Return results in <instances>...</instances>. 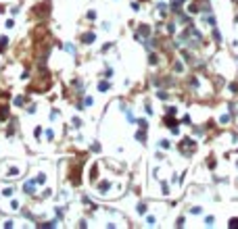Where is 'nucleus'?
Returning a JSON list of instances; mask_svg holds the SVG:
<instances>
[{
	"label": "nucleus",
	"instance_id": "nucleus-1",
	"mask_svg": "<svg viewBox=\"0 0 238 229\" xmlns=\"http://www.w3.org/2000/svg\"><path fill=\"white\" fill-rule=\"evenodd\" d=\"M230 223H232V225H230V227H238V219H232V221H230Z\"/></svg>",
	"mask_w": 238,
	"mask_h": 229
}]
</instances>
